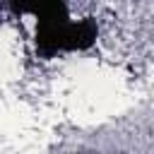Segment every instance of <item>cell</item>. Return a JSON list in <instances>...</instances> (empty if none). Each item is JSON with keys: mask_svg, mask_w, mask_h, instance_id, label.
<instances>
[{"mask_svg": "<svg viewBox=\"0 0 154 154\" xmlns=\"http://www.w3.org/2000/svg\"><path fill=\"white\" fill-rule=\"evenodd\" d=\"M12 7H14V12H22V14H26V12L36 14L38 22L67 12L63 0H12Z\"/></svg>", "mask_w": 154, "mask_h": 154, "instance_id": "obj_2", "label": "cell"}, {"mask_svg": "<svg viewBox=\"0 0 154 154\" xmlns=\"http://www.w3.org/2000/svg\"><path fill=\"white\" fill-rule=\"evenodd\" d=\"M96 26L91 22H72L65 14L41 19L36 26V46L43 55H55L65 51H84L94 43Z\"/></svg>", "mask_w": 154, "mask_h": 154, "instance_id": "obj_1", "label": "cell"}]
</instances>
